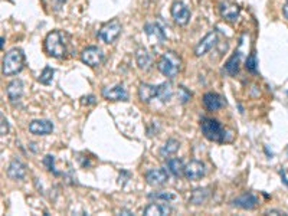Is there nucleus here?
<instances>
[{
    "mask_svg": "<svg viewBox=\"0 0 288 216\" xmlns=\"http://www.w3.org/2000/svg\"><path fill=\"white\" fill-rule=\"evenodd\" d=\"M157 68H159V71L164 77L174 78L180 72V69H182V58L179 57L176 52H173V51H167L159 59Z\"/></svg>",
    "mask_w": 288,
    "mask_h": 216,
    "instance_id": "obj_1",
    "label": "nucleus"
},
{
    "mask_svg": "<svg viewBox=\"0 0 288 216\" xmlns=\"http://www.w3.org/2000/svg\"><path fill=\"white\" fill-rule=\"evenodd\" d=\"M67 35L61 31H52L49 32L45 39V51L48 55L54 58H62L67 54Z\"/></svg>",
    "mask_w": 288,
    "mask_h": 216,
    "instance_id": "obj_2",
    "label": "nucleus"
},
{
    "mask_svg": "<svg viewBox=\"0 0 288 216\" xmlns=\"http://www.w3.org/2000/svg\"><path fill=\"white\" fill-rule=\"evenodd\" d=\"M23 64H25V55H23L22 49L13 48L3 58V69H2L3 75L12 77V75L19 74L22 71Z\"/></svg>",
    "mask_w": 288,
    "mask_h": 216,
    "instance_id": "obj_3",
    "label": "nucleus"
},
{
    "mask_svg": "<svg viewBox=\"0 0 288 216\" xmlns=\"http://www.w3.org/2000/svg\"><path fill=\"white\" fill-rule=\"evenodd\" d=\"M200 130L202 134L206 137L207 140L215 141V143H222L225 140V130L218 120L213 118H202L200 121Z\"/></svg>",
    "mask_w": 288,
    "mask_h": 216,
    "instance_id": "obj_4",
    "label": "nucleus"
},
{
    "mask_svg": "<svg viewBox=\"0 0 288 216\" xmlns=\"http://www.w3.org/2000/svg\"><path fill=\"white\" fill-rule=\"evenodd\" d=\"M120 34H121V23L118 22L117 19H114L111 22L105 23L103 28L100 29L98 38L105 44H113Z\"/></svg>",
    "mask_w": 288,
    "mask_h": 216,
    "instance_id": "obj_5",
    "label": "nucleus"
},
{
    "mask_svg": "<svg viewBox=\"0 0 288 216\" xmlns=\"http://www.w3.org/2000/svg\"><path fill=\"white\" fill-rule=\"evenodd\" d=\"M81 59H82L84 64L90 65L92 68H94V67H98L104 59L103 51H101L100 48H97V46H88L87 49L82 51Z\"/></svg>",
    "mask_w": 288,
    "mask_h": 216,
    "instance_id": "obj_6",
    "label": "nucleus"
},
{
    "mask_svg": "<svg viewBox=\"0 0 288 216\" xmlns=\"http://www.w3.org/2000/svg\"><path fill=\"white\" fill-rule=\"evenodd\" d=\"M172 16L174 22L177 23L179 26H184L190 21V11L184 3L176 2V3H173L172 6Z\"/></svg>",
    "mask_w": 288,
    "mask_h": 216,
    "instance_id": "obj_7",
    "label": "nucleus"
},
{
    "mask_svg": "<svg viewBox=\"0 0 288 216\" xmlns=\"http://www.w3.org/2000/svg\"><path fill=\"white\" fill-rule=\"evenodd\" d=\"M184 176L189 180H199L205 176V164L199 160H192L184 166Z\"/></svg>",
    "mask_w": 288,
    "mask_h": 216,
    "instance_id": "obj_8",
    "label": "nucleus"
},
{
    "mask_svg": "<svg viewBox=\"0 0 288 216\" xmlns=\"http://www.w3.org/2000/svg\"><path fill=\"white\" fill-rule=\"evenodd\" d=\"M216 42H218V34H216V32H209V34L196 45L195 55L196 57H203V55H206L207 52L216 45Z\"/></svg>",
    "mask_w": 288,
    "mask_h": 216,
    "instance_id": "obj_9",
    "label": "nucleus"
},
{
    "mask_svg": "<svg viewBox=\"0 0 288 216\" xmlns=\"http://www.w3.org/2000/svg\"><path fill=\"white\" fill-rule=\"evenodd\" d=\"M232 205L236 206V207H241L245 210H251L255 206L258 205V197L251 192H245L241 196H238L236 199L232 200Z\"/></svg>",
    "mask_w": 288,
    "mask_h": 216,
    "instance_id": "obj_10",
    "label": "nucleus"
},
{
    "mask_svg": "<svg viewBox=\"0 0 288 216\" xmlns=\"http://www.w3.org/2000/svg\"><path fill=\"white\" fill-rule=\"evenodd\" d=\"M103 97L108 101H127L128 95H127L126 88L120 84V85H115L113 88H104L103 90Z\"/></svg>",
    "mask_w": 288,
    "mask_h": 216,
    "instance_id": "obj_11",
    "label": "nucleus"
},
{
    "mask_svg": "<svg viewBox=\"0 0 288 216\" xmlns=\"http://www.w3.org/2000/svg\"><path fill=\"white\" fill-rule=\"evenodd\" d=\"M54 130V124L48 120H34L29 124V131L35 136H48Z\"/></svg>",
    "mask_w": 288,
    "mask_h": 216,
    "instance_id": "obj_12",
    "label": "nucleus"
},
{
    "mask_svg": "<svg viewBox=\"0 0 288 216\" xmlns=\"http://www.w3.org/2000/svg\"><path fill=\"white\" fill-rule=\"evenodd\" d=\"M146 180L150 186H161L169 180V173L164 169H151L146 173Z\"/></svg>",
    "mask_w": 288,
    "mask_h": 216,
    "instance_id": "obj_13",
    "label": "nucleus"
},
{
    "mask_svg": "<svg viewBox=\"0 0 288 216\" xmlns=\"http://www.w3.org/2000/svg\"><path fill=\"white\" fill-rule=\"evenodd\" d=\"M241 9L238 5L235 3H229V2H222L220 3V15L225 21L228 22H235L239 18Z\"/></svg>",
    "mask_w": 288,
    "mask_h": 216,
    "instance_id": "obj_14",
    "label": "nucleus"
},
{
    "mask_svg": "<svg viewBox=\"0 0 288 216\" xmlns=\"http://www.w3.org/2000/svg\"><path fill=\"white\" fill-rule=\"evenodd\" d=\"M159 91H160L159 87H154V85L141 82L140 87H138V97H140V100H141L143 103H150L151 100L159 98Z\"/></svg>",
    "mask_w": 288,
    "mask_h": 216,
    "instance_id": "obj_15",
    "label": "nucleus"
},
{
    "mask_svg": "<svg viewBox=\"0 0 288 216\" xmlns=\"http://www.w3.org/2000/svg\"><path fill=\"white\" fill-rule=\"evenodd\" d=\"M144 32L147 34L153 44H161L166 39V35L157 23H147L144 26Z\"/></svg>",
    "mask_w": 288,
    "mask_h": 216,
    "instance_id": "obj_16",
    "label": "nucleus"
},
{
    "mask_svg": "<svg viewBox=\"0 0 288 216\" xmlns=\"http://www.w3.org/2000/svg\"><path fill=\"white\" fill-rule=\"evenodd\" d=\"M203 104L209 111H216L225 105V101L216 92H206L203 95Z\"/></svg>",
    "mask_w": 288,
    "mask_h": 216,
    "instance_id": "obj_17",
    "label": "nucleus"
},
{
    "mask_svg": "<svg viewBox=\"0 0 288 216\" xmlns=\"http://www.w3.org/2000/svg\"><path fill=\"white\" fill-rule=\"evenodd\" d=\"M26 174V166L21 160H13L8 167V176L13 180H21Z\"/></svg>",
    "mask_w": 288,
    "mask_h": 216,
    "instance_id": "obj_18",
    "label": "nucleus"
},
{
    "mask_svg": "<svg viewBox=\"0 0 288 216\" xmlns=\"http://www.w3.org/2000/svg\"><path fill=\"white\" fill-rule=\"evenodd\" d=\"M8 97H9V100L11 101H18V100H21L23 95V82L21 80H13L8 85Z\"/></svg>",
    "mask_w": 288,
    "mask_h": 216,
    "instance_id": "obj_19",
    "label": "nucleus"
},
{
    "mask_svg": "<svg viewBox=\"0 0 288 216\" xmlns=\"http://www.w3.org/2000/svg\"><path fill=\"white\" fill-rule=\"evenodd\" d=\"M172 212V207L166 203H151L144 209V215L147 216H166Z\"/></svg>",
    "mask_w": 288,
    "mask_h": 216,
    "instance_id": "obj_20",
    "label": "nucleus"
},
{
    "mask_svg": "<svg viewBox=\"0 0 288 216\" xmlns=\"http://www.w3.org/2000/svg\"><path fill=\"white\" fill-rule=\"evenodd\" d=\"M136 59H137V65L140 67V69L147 71V69L151 68L153 59H151V55H150L144 48L137 49V52H136Z\"/></svg>",
    "mask_w": 288,
    "mask_h": 216,
    "instance_id": "obj_21",
    "label": "nucleus"
},
{
    "mask_svg": "<svg viewBox=\"0 0 288 216\" xmlns=\"http://www.w3.org/2000/svg\"><path fill=\"white\" fill-rule=\"evenodd\" d=\"M239 62H241V51H235V54L225 64V71L232 77L236 75L239 71Z\"/></svg>",
    "mask_w": 288,
    "mask_h": 216,
    "instance_id": "obj_22",
    "label": "nucleus"
},
{
    "mask_svg": "<svg viewBox=\"0 0 288 216\" xmlns=\"http://www.w3.org/2000/svg\"><path fill=\"white\" fill-rule=\"evenodd\" d=\"M209 189L207 187H203V189H196L193 190V193H192V197H190V202L192 203H195V205H202V203H205L207 200V197H209Z\"/></svg>",
    "mask_w": 288,
    "mask_h": 216,
    "instance_id": "obj_23",
    "label": "nucleus"
},
{
    "mask_svg": "<svg viewBox=\"0 0 288 216\" xmlns=\"http://www.w3.org/2000/svg\"><path fill=\"white\" fill-rule=\"evenodd\" d=\"M167 167H169V170L172 171L174 176H182V174H184L183 161L180 159H177V157L169 159V161H167Z\"/></svg>",
    "mask_w": 288,
    "mask_h": 216,
    "instance_id": "obj_24",
    "label": "nucleus"
},
{
    "mask_svg": "<svg viewBox=\"0 0 288 216\" xmlns=\"http://www.w3.org/2000/svg\"><path fill=\"white\" fill-rule=\"evenodd\" d=\"M180 147V144H179V141L177 140H174V138H170V140H167L166 141V144L161 147L160 150V154L163 157H167V156H170V154H174L177 150Z\"/></svg>",
    "mask_w": 288,
    "mask_h": 216,
    "instance_id": "obj_25",
    "label": "nucleus"
},
{
    "mask_svg": "<svg viewBox=\"0 0 288 216\" xmlns=\"http://www.w3.org/2000/svg\"><path fill=\"white\" fill-rule=\"evenodd\" d=\"M159 88H160V91H159V100H161L163 103L169 101L170 97H172V85H170L169 82H164V84L159 85Z\"/></svg>",
    "mask_w": 288,
    "mask_h": 216,
    "instance_id": "obj_26",
    "label": "nucleus"
},
{
    "mask_svg": "<svg viewBox=\"0 0 288 216\" xmlns=\"http://www.w3.org/2000/svg\"><path fill=\"white\" fill-rule=\"evenodd\" d=\"M150 199H156V200H163V202H169L176 199V194L172 192H156V193H151L149 196Z\"/></svg>",
    "mask_w": 288,
    "mask_h": 216,
    "instance_id": "obj_27",
    "label": "nucleus"
},
{
    "mask_svg": "<svg viewBox=\"0 0 288 216\" xmlns=\"http://www.w3.org/2000/svg\"><path fill=\"white\" fill-rule=\"evenodd\" d=\"M52 77H54V69L51 68V67H46L44 71H42V74H41V77H39V82L41 84H51V81H52Z\"/></svg>",
    "mask_w": 288,
    "mask_h": 216,
    "instance_id": "obj_28",
    "label": "nucleus"
},
{
    "mask_svg": "<svg viewBox=\"0 0 288 216\" xmlns=\"http://www.w3.org/2000/svg\"><path fill=\"white\" fill-rule=\"evenodd\" d=\"M246 69L249 72H256V57H255V54H251L246 59Z\"/></svg>",
    "mask_w": 288,
    "mask_h": 216,
    "instance_id": "obj_29",
    "label": "nucleus"
},
{
    "mask_svg": "<svg viewBox=\"0 0 288 216\" xmlns=\"http://www.w3.org/2000/svg\"><path fill=\"white\" fill-rule=\"evenodd\" d=\"M54 161H55V159H54V156H46L45 159H44V164H45L46 167H48V170H49V171H54L55 174H59V173H58V171L55 170Z\"/></svg>",
    "mask_w": 288,
    "mask_h": 216,
    "instance_id": "obj_30",
    "label": "nucleus"
},
{
    "mask_svg": "<svg viewBox=\"0 0 288 216\" xmlns=\"http://www.w3.org/2000/svg\"><path fill=\"white\" fill-rule=\"evenodd\" d=\"M8 130H9L8 120H6V118H5V115L2 114V128H0V133H2V136H6V134H8Z\"/></svg>",
    "mask_w": 288,
    "mask_h": 216,
    "instance_id": "obj_31",
    "label": "nucleus"
},
{
    "mask_svg": "<svg viewBox=\"0 0 288 216\" xmlns=\"http://www.w3.org/2000/svg\"><path fill=\"white\" fill-rule=\"evenodd\" d=\"M179 92L182 94V97H180V101H182V103H186L187 100H190V92L186 91L184 87H180V88H179Z\"/></svg>",
    "mask_w": 288,
    "mask_h": 216,
    "instance_id": "obj_32",
    "label": "nucleus"
},
{
    "mask_svg": "<svg viewBox=\"0 0 288 216\" xmlns=\"http://www.w3.org/2000/svg\"><path fill=\"white\" fill-rule=\"evenodd\" d=\"M279 174H281V179H282V182L285 183V184L288 186V170L282 169V170L279 171Z\"/></svg>",
    "mask_w": 288,
    "mask_h": 216,
    "instance_id": "obj_33",
    "label": "nucleus"
},
{
    "mask_svg": "<svg viewBox=\"0 0 288 216\" xmlns=\"http://www.w3.org/2000/svg\"><path fill=\"white\" fill-rule=\"evenodd\" d=\"M282 12H284V16L288 19V0H287V3L284 5V9H282Z\"/></svg>",
    "mask_w": 288,
    "mask_h": 216,
    "instance_id": "obj_34",
    "label": "nucleus"
}]
</instances>
